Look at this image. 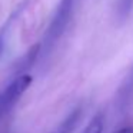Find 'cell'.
Masks as SVG:
<instances>
[{
    "mask_svg": "<svg viewBox=\"0 0 133 133\" xmlns=\"http://www.w3.org/2000/svg\"><path fill=\"white\" fill-rule=\"evenodd\" d=\"M75 4L76 0H60L59 2L57 7L52 16V20L46 29V33L43 36V42L39 44L40 46L39 56L47 57L53 52V49L57 46L59 40L62 39L67 26L70 24V20H72L73 13H75Z\"/></svg>",
    "mask_w": 133,
    "mask_h": 133,
    "instance_id": "cell-1",
    "label": "cell"
},
{
    "mask_svg": "<svg viewBox=\"0 0 133 133\" xmlns=\"http://www.w3.org/2000/svg\"><path fill=\"white\" fill-rule=\"evenodd\" d=\"M30 84H32V76L27 73H22L0 92V119L4 117L13 109V106L29 89Z\"/></svg>",
    "mask_w": 133,
    "mask_h": 133,
    "instance_id": "cell-2",
    "label": "cell"
},
{
    "mask_svg": "<svg viewBox=\"0 0 133 133\" xmlns=\"http://www.w3.org/2000/svg\"><path fill=\"white\" fill-rule=\"evenodd\" d=\"M133 107V64L130 66L127 75L122 80L120 86L116 90L115 96V110L116 115L124 116Z\"/></svg>",
    "mask_w": 133,
    "mask_h": 133,
    "instance_id": "cell-3",
    "label": "cell"
},
{
    "mask_svg": "<svg viewBox=\"0 0 133 133\" xmlns=\"http://www.w3.org/2000/svg\"><path fill=\"white\" fill-rule=\"evenodd\" d=\"M83 116V109L82 107H76L73 109L60 123L56 126L55 130H52V133H73L76 130V127L79 126Z\"/></svg>",
    "mask_w": 133,
    "mask_h": 133,
    "instance_id": "cell-4",
    "label": "cell"
},
{
    "mask_svg": "<svg viewBox=\"0 0 133 133\" xmlns=\"http://www.w3.org/2000/svg\"><path fill=\"white\" fill-rule=\"evenodd\" d=\"M133 9V0H117L116 4V16L120 22L127 20Z\"/></svg>",
    "mask_w": 133,
    "mask_h": 133,
    "instance_id": "cell-5",
    "label": "cell"
},
{
    "mask_svg": "<svg viewBox=\"0 0 133 133\" xmlns=\"http://www.w3.org/2000/svg\"><path fill=\"white\" fill-rule=\"evenodd\" d=\"M103 127H104V116L100 112L89 122V124L84 127V130L82 133H103Z\"/></svg>",
    "mask_w": 133,
    "mask_h": 133,
    "instance_id": "cell-6",
    "label": "cell"
},
{
    "mask_svg": "<svg viewBox=\"0 0 133 133\" xmlns=\"http://www.w3.org/2000/svg\"><path fill=\"white\" fill-rule=\"evenodd\" d=\"M115 133H133V127H132V126H126V127H122V129L116 130Z\"/></svg>",
    "mask_w": 133,
    "mask_h": 133,
    "instance_id": "cell-7",
    "label": "cell"
},
{
    "mask_svg": "<svg viewBox=\"0 0 133 133\" xmlns=\"http://www.w3.org/2000/svg\"><path fill=\"white\" fill-rule=\"evenodd\" d=\"M2 50H3V37L0 35V55H2Z\"/></svg>",
    "mask_w": 133,
    "mask_h": 133,
    "instance_id": "cell-8",
    "label": "cell"
}]
</instances>
